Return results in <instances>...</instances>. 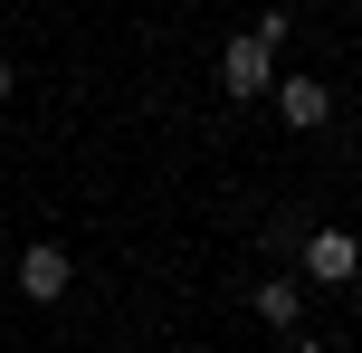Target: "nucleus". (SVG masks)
<instances>
[{"mask_svg": "<svg viewBox=\"0 0 362 353\" xmlns=\"http://www.w3.org/2000/svg\"><path fill=\"white\" fill-rule=\"evenodd\" d=\"M305 277L315 287H353L362 277V239L353 229H305Z\"/></svg>", "mask_w": 362, "mask_h": 353, "instance_id": "obj_2", "label": "nucleus"}, {"mask_svg": "<svg viewBox=\"0 0 362 353\" xmlns=\"http://www.w3.org/2000/svg\"><path fill=\"white\" fill-rule=\"evenodd\" d=\"M219 86H229L238 105H248V96H267V86H276V48H267L257 29H248V38H229V48H219Z\"/></svg>", "mask_w": 362, "mask_h": 353, "instance_id": "obj_1", "label": "nucleus"}, {"mask_svg": "<svg viewBox=\"0 0 362 353\" xmlns=\"http://www.w3.org/2000/svg\"><path fill=\"white\" fill-rule=\"evenodd\" d=\"M248 306L276 325V335H305V296H296V277H267V287H248Z\"/></svg>", "mask_w": 362, "mask_h": 353, "instance_id": "obj_4", "label": "nucleus"}, {"mask_svg": "<svg viewBox=\"0 0 362 353\" xmlns=\"http://www.w3.org/2000/svg\"><path fill=\"white\" fill-rule=\"evenodd\" d=\"M67 287H76V267H67V248H57V239H38L29 258H19V296H29V306H57Z\"/></svg>", "mask_w": 362, "mask_h": 353, "instance_id": "obj_3", "label": "nucleus"}, {"mask_svg": "<svg viewBox=\"0 0 362 353\" xmlns=\"http://www.w3.org/2000/svg\"><path fill=\"white\" fill-rule=\"evenodd\" d=\"M276 115H286L296 134H315V125H325V115H334V96L315 86V76H286V86H276Z\"/></svg>", "mask_w": 362, "mask_h": 353, "instance_id": "obj_5", "label": "nucleus"}, {"mask_svg": "<svg viewBox=\"0 0 362 353\" xmlns=\"http://www.w3.org/2000/svg\"><path fill=\"white\" fill-rule=\"evenodd\" d=\"M10 86H19V76H10V57H0V96H10Z\"/></svg>", "mask_w": 362, "mask_h": 353, "instance_id": "obj_6", "label": "nucleus"}]
</instances>
